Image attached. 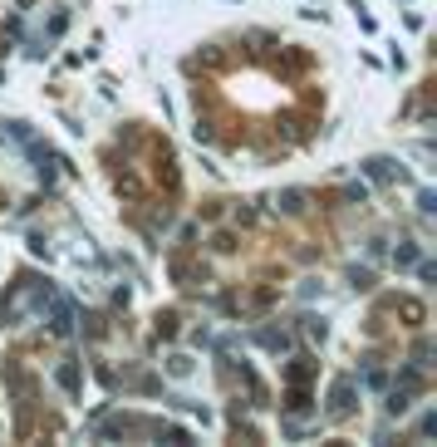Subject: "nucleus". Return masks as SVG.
Returning <instances> with one entry per match:
<instances>
[{
	"instance_id": "7ed1b4c3",
	"label": "nucleus",
	"mask_w": 437,
	"mask_h": 447,
	"mask_svg": "<svg viewBox=\"0 0 437 447\" xmlns=\"http://www.w3.org/2000/svg\"><path fill=\"white\" fill-rule=\"evenodd\" d=\"M256 344H265V349H290V334H285V329H256Z\"/></svg>"
},
{
	"instance_id": "423d86ee",
	"label": "nucleus",
	"mask_w": 437,
	"mask_h": 447,
	"mask_svg": "<svg viewBox=\"0 0 437 447\" xmlns=\"http://www.w3.org/2000/svg\"><path fill=\"white\" fill-rule=\"evenodd\" d=\"M168 369L182 378V374H192V359H182V354H177V359H168Z\"/></svg>"
},
{
	"instance_id": "20e7f679",
	"label": "nucleus",
	"mask_w": 437,
	"mask_h": 447,
	"mask_svg": "<svg viewBox=\"0 0 437 447\" xmlns=\"http://www.w3.org/2000/svg\"><path fill=\"white\" fill-rule=\"evenodd\" d=\"M368 173H373L378 182H389V177H393V162H389V157H373V162H368Z\"/></svg>"
},
{
	"instance_id": "39448f33",
	"label": "nucleus",
	"mask_w": 437,
	"mask_h": 447,
	"mask_svg": "<svg viewBox=\"0 0 437 447\" xmlns=\"http://www.w3.org/2000/svg\"><path fill=\"white\" fill-rule=\"evenodd\" d=\"M60 383L74 394V388H79V369H74V364H64V369H60Z\"/></svg>"
},
{
	"instance_id": "f03ea898",
	"label": "nucleus",
	"mask_w": 437,
	"mask_h": 447,
	"mask_svg": "<svg viewBox=\"0 0 437 447\" xmlns=\"http://www.w3.org/2000/svg\"><path fill=\"white\" fill-rule=\"evenodd\" d=\"M69 329H74V305L54 300V334H69Z\"/></svg>"
},
{
	"instance_id": "f257e3e1",
	"label": "nucleus",
	"mask_w": 437,
	"mask_h": 447,
	"mask_svg": "<svg viewBox=\"0 0 437 447\" xmlns=\"http://www.w3.org/2000/svg\"><path fill=\"white\" fill-rule=\"evenodd\" d=\"M330 408H335V413H349V408H354V378H339V383L330 388Z\"/></svg>"
}]
</instances>
